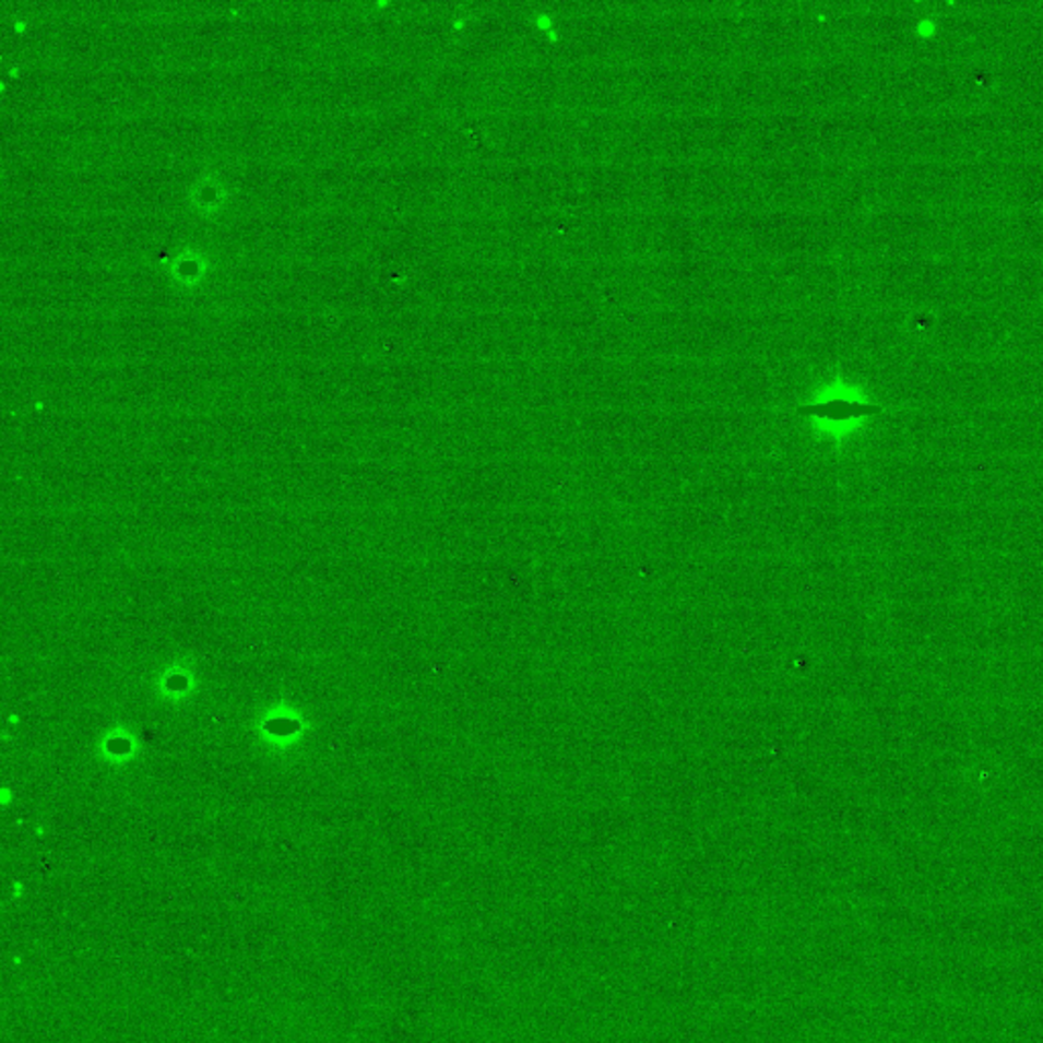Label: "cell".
Instances as JSON below:
<instances>
[{
	"instance_id": "obj_1",
	"label": "cell",
	"mask_w": 1043,
	"mask_h": 1043,
	"mask_svg": "<svg viewBox=\"0 0 1043 1043\" xmlns=\"http://www.w3.org/2000/svg\"><path fill=\"white\" fill-rule=\"evenodd\" d=\"M878 410H880L878 406L866 404V402L858 400L856 395H850V390H844V392L828 395L816 404L802 406L799 412L807 414V416H816L819 420H828V423H850V420H856L862 416L877 414Z\"/></svg>"
}]
</instances>
